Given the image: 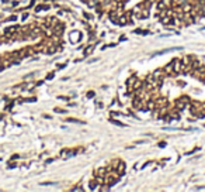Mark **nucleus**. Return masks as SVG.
<instances>
[{"mask_svg":"<svg viewBox=\"0 0 205 192\" xmlns=\"http://www.w3.org/2000/svg\"><path fill=\"white\" fill-rule=\"evenodd\" d=\"M98 185V182L96 181V179H93V181H90V189H94L96 186Z\"/></svg>","mask_w":205,"mask_h":192,"instance_id":"nucleus-7","label":"nucleus"},{"mask_svg":"<svg viewBox=\"0 0 205 192\" xmlns=\"http://www.w3.org/2000/svg\"><path fill=\"white\" fill-rule=\"evenodd\" d=\"M118 162H120V160H114V161H112V162H111V167H112V168H117V167H118Z\"/></svg>","mask_w":205,"mask_h":192,"instance_id":"nucleus-8","label":"nucleus"},{"mask_svg":"<svg viewBox=\"0 0 205 192\" xmlns=\"http://www.w3.org/2000/svg\"><path fill=\"white\" fill-rule=\"evenodd\" d=\"M125 168H127V165H125V162H122L120 160V162H118V167L115 168V171L120 174V175H124V172H125Z\"/></svg>","mask_w":205,"mask_h":192,"instance_id":"nucleus-3","label":"nucleus"},{"mask_svg":"<svg viewBox=\"0 0 205 192\" xmlns=\"http://www.w3.org/2000/svg\"><path fill=\"white\" fill-rule=\"evenodd\" d=\"M152 76L155 78V79H160V81H163L167 75H166V72H164V69H156L155 72L152 73Z\"/></svg>","mask_w":205,"mask_h":192,"instance_id":"nucleus-2","label":"nucleus"},{"mask_svg":"<svg viewBox=\"0 0 205 192\" xmlns=\"http://www.w3.org/2000/svg\"><path fill=\"white\" fill-rule=\"evenodd\" d=\"M66 122H70V123H83V122H80V120H76V119H68Z\"/></svg>","mask_w":205,"mask_h":192,"instance_id":"nucleus-11","label":"nucleus"},{"mask_svg":"<svg viewBox=\"0 0 205 192\" xmlns=\"http://www.w3.org/2000/svg\"><path fill=\"white\" fill-rule=\"evenodd\" d=\"M91 51H93V45H91V47H87V48H86V51H84V55H89Z\"/></svg>","mask_w":205,"mask_h":192,"instance_id":"nucleus-9","label":"nucleus"},{"mask_svg":"<svg viewBox=\"0 0 205 192\" xmlns=\"http://www.w3.org/2000/svg\"><path fill=\"white\" fill-rule=\"evenodd\" d=\"M111 123H112V124H115V126H120V127H125V124H124V123L118 122V120H111Z\"/></svg>","mask_w":205,"mask_h":192,"instance_id":"nucleus-6","label":"nucleus"},{"mask_svg":"<svg viewBox=\"0 0 205 192\" xmlns=\"http://www.w3.org/2000/svg\"><path fill=\"white\" fill-rule=\"evenodd\" d=\"M39 185H42V186H48V185H56L55 182H42V184H39Z\"/></svg>","mask_w":205,"mask_h":192,"instance_id":"nucleus-10","label":"nucleus"},{"mask_svg":"<svg viewBox=\"0 0 205 192\" xmlns=\"http://www.w3.org/2000/svg\"><path fill=\"white\" fill-rule=\"evenodd\" d=\"M171 62H173V71H174L176 73L181 72V71L184 69V64H183L180 60H173Z\"/></svg>","mask_w":205,"mask_h":192,"instance_id":"nucleus-1","label":"nucleus"},{"mask_svg":"<svg viewBox=\"0 0 205 192\" xmlns=\"http://www.w3.org/2000/svg\"><path fill=\"white\" fill-rule=\"evenodd\" d=\"M55 112H56V113H65V110H63V109H59V107H56Z\"/></svg>","mask_w":205,"mask_h":192,"instance_id":"nucleus-13","label":"nucleus"},{"mask_svg":"<svg viewBox=\"0 0 205 192\" xmlns=\"http://www.w3.org/2000/svg\"><path fill=\"white\" fill-rule=\"evenodd\" d=\"M192 61V56L191 55H186L184 58H183V64L184 65H190V62Z\"/></svg>","mask_w":205,"mask_h":192,"instance_id":"nucleus-5","label":"nucleus"},{"mask_svg":"<svg viewBox=\"0 0 205 192\" xmlns=\"http://www.w3.org/2000/svg\"><path fill=\"white\" fill-rule=\"evenodd\" d=\"M87 98H94V92H93V90L87 92Z\"/></svg>","mask_w":205,"mask_h":192,"instance_id":"nucleus-12","label":"nucleus"},{"mask_svg":"<svg viewBox=\"0 0 205 192\" xmlns=\"http://www.w3.org/2000/svg\"><path fill=\"white\" fill-rule=\"evenodd\" d=\"M53 78V73H49V75H46V79H52Z\"/></svg>","mask_w":205,"mask_h":192,"instance_id":"nucleus-14","label":"nucleus"},{"mask_svg":"<svg viewBox=\"0 0 205 192\" xmlns=\"http://www.w3.org/2000/svg\"><path fill=\"white\" fill-rule=\"evenodd\" d=\"M79 38H81V34L79 31H72L70 33V41L72 43H77Z\"/></svg>","mask_w":205,"mask_h":192,"instance_id":"nucleus-4","label":"nucleus"}]
</instances>
